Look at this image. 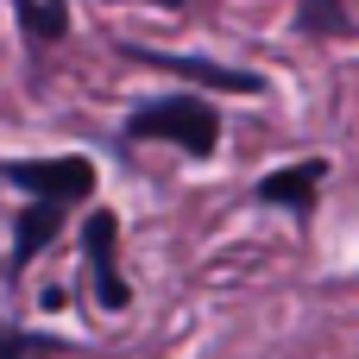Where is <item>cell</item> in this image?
<instances>
[{
  "mask_svg": "<svg viewBox=\"0 0 359 359\" xmlns=\"http://www.w3.org/2000/svg\"><path fill=\"white\" fill-rule=\"evenodd\" d=\"M120 133H126V139H170L177 151L208 158L215 139H221V114H215L202 95H158V101H139Z\"/></svg>",
  "mask_w": 359,
  "mask_h": 359,
  "instance_id": "1",
  "label": "cell"
},
{
  "mask_svg": "<svg viewBox=\"0 0 359 359\" xmlns=\"http://www.w3.org/2000/svg\"><path fill=\"white\" fill-rule=\"evenodd\" d=\"M6 183H19L25 196L82 202L95 189V164L88 158H19V164H6Z\"/></svg>",
  "mask_w": 359,
  "mask_h": 359,
  "instance_id": "2",
  "label": "cell"
},
{
  "mask_svg": "<svg viewBox=\"0 0 359 359\" xmlns=\"http://www.w3.org/2000/svg\"><path fill=\"white\" fill-rule=\"evenodd\" d=\"M82 246H88L95 303H101V309H126V303H133V290H126V278H120V265H114V246H120V221H114V208H95V215H88Z\"/></svg>",
  "mask_w": 359,
  "mask_h": 359,
  "instance_id": "3",
  "label": "cell"
},
{
  "mask_svg": "<svg viewBox=\"0 0 359 359\" xmlns=\"http://www.w3.org/2000/svg\"><path fill=\"white\" fill-rule=\"evenodd\" d=\"M328 183V158H303V164H290V170H271V177H259V202H271V208H290V215H309L316 208V189Z\"/></svg>",
  "mask_w": 359,
  "mask_h": 359,
  "instance_id": "4",
  "label": "cell"
},
{
  "mask_svg": "<svg viewBox=\"0 0 359 359\" xmlns=\"http://www.w3.org/2000/svg\"><path fill=\"white\" fill-rule=\"evenodd\" d=\"M126 57L158 63V69H177L189 82H208V88H227V95H259V76L252 69H221L215 57H170V50H139V44H126Z\"/></svg>",
  "mask_w": 359,
  "mask_h": 359,
  "instance_id": "5",
  "label": "cell"
},
{
  "mask_svg": "<svg viewBox=\"0 0 359 359\" xmlns=\"http://www.w3.org/2000/svg\"><path fill=\"white\" fill-rule=\"evenodd\" d=\"M57 233H63V202L32 196V208H19V221H13V265H6V271L19 278V271H25V265L57 240Z\"/></svg>",
  "mask_w": 359,
  "mask_h": 359,
  "instance_id": "6",
  "label": "cell"
},
{
  "mask_svg": "<svg viewBox=\"0 0 359 359\" xmlns=\"http://www.w3.org/2000/svg\"><path fill=\"white\" fill-rule=\"evenodd\" d=\"M13 6H19V25H25L32 44H57V38L69 32V19H63L69 6H63V0H13Z\"/></svg>",
  "mask_w": 359,
  "mask_h": 359,
  "instance_id": "7",
  "label": "cell"
},
{
  "mask_svg": "<svg viewBox=\"0 0 359 359\" xmlns=\"http://www.w3.org/2000/svg\"><path fill=\"white\" fill-rule=\"evenodd\" d=\"M50 353H63V341L25 334V328H6V322H0V359H50Z\"/></svg>",
  "mask_w": 359,
  "mask_h": 359,
  "instance_id": "8",
  "label": "cell"
},
{
  "mask_svg": "<svg viewBox=\"0 0 359 359\" xmlns=\"http://www.w3.org/2000/svg\"><path fill=\"white\" fill-rule=\"evenodd\" d=\"M334 6H341V0H303V6H297V25H303L309 38H322V32H334V25H341V13H334Z\"/></svg>",
  "mask_w": 359,
  "mask_h": 359,
  "instance_id": "9",
  "label": "cell"
}]
</instances>
